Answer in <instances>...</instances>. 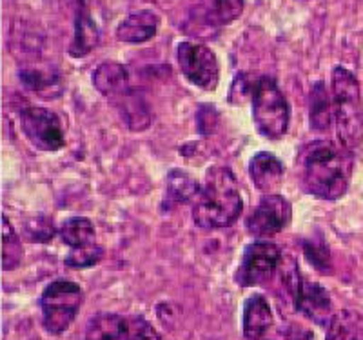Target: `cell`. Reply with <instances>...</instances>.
<instances>
[{"mask_svg": "<svg viewBox=\"0 0 363 340\" xmlns=\"http://www.w3.org/2000/svg\"><path fill=\"white\" fill-rule=\"evenodd\" d=\"M352 151L342 144L316 142L301 158V182L307 193L323 200L345 195L352 177Z\"/></svg>", "mask_w": 363, "mask_h": 340, "instance_id": "obj_1", "label": "cell"}, {"mask_svg": "<svg viewBox=\"0 0 363 340\" xmlns=\"http://www.w3.org/2000/svg\"><path fill=\"white\" fill-rule=\"evenodd\" d=\"M244 202L235 175L227 168H209L193 209L194 222L203 229L231 226L242 213Z\"/></svg>", "mask_w": 363, "mask_h": 340, "instance_id": "obj_2", "label": "cell"}, {"mask_svg": "<svg viewBox=\"0 0 363 340\" xmlns=\"http://www.w3.org/2000/svg\"><path fill=\"white\" fill-rule=\"evenodd\" d=\"M333 119L338 142L347 150H356L363 141V106L359 86L351 71L342 66L333 70Z\"/></svg>", "mask_w": 363, "mask_h": 340, "instance_id": "obj_3", "label": "cell"}, {"mask_svg": "<svg viewBox=\"0 0 363 340\" xmlns=\"http://www.w3.org/2000/svg\"><path fill=\"white\" fill-rule=\"evenodd\" d=\"M252 119L269 141H278L289 126V104L272 77H260L252 84Z\"/></svg>", "mask_w": 363, "mask_h": 340, "instance_id": "obj_4", "label": "cell"}, {"mask_svg": "<svg viewBox=\"0 0 363 340\" xmlns=\"http://www.w3.org/2000/svg\"><path fill=\"white\" fill-rule=\"evenodd\" d=\"M84 293L80 286L69 280H55L45 287L40 299L42 322L51 335L66 331L82 306Z\"/></svg>", "mask_w": 363, "mask_h": 340, "instance_id": "obj_5", "label": "cell"}, {"mask_svg": "<svg viewBox=\"0 0 363 340\" xmlns=\"http://www.w3.org/2000/svg\"><path fill=\"white\" fill-rule=\"evenodd\" d=\"M178 64L187 80L211 92L218 86L220 66L215 51L196 42H180L177 50Z\"/></svg>", "mask_w": 363, "mask_h": 340, "instance_id": "obj_6", "label": "cell"}, {"mask_svg": "<svg viewBox=\"0 0 363 340\" xmlns=\"http://www.w3.org/2000/svg\"><path fill=\"white\" fill-rule=\"evenodd\" d=\"M285 286L293 295L294 306L301 315H306L318 326H329L333 315H330V297L325 287L306 280L298 273L296 268L285 275Z\"/></svg>", "mask_w": 363, "mask_h": 340, "instance_id": "obj_7", "label": "cell"}, {"mask_svg": "<svg viewBox=\"0 0 363 340\" xmlns=\"http://www.w3.org/2000/svg\"><path fill=\"white\" fill-rule=\"evenodd\" d=\"M22 131L42 151H58L66 144L62 121L45 108H28L21 113Z\"/></svg>", "mask_w": 363, "mask_h": 340, "instance_id": "obj_8", "label": "cell"}, {"mask_svg": "<svg viewBox=\"0 0 363 340\" xmlns=\"http://www.w3.org/2000/svg\"><path fill=\"white\" fill-rule=\"evenodd\" d=\"M281 261L278 246L272 242H252L245 248L236 271V283L244 287L258 286L271 278Z\"/></svg>", "mask_w": 363, "mask_h": 340, "instance_id": "obj_9", "label": "cell"}, {"mask_svg": "<svg viewBox=\"0 0 363 340\" xmlns=\"http://www.w3.org/2000/svg\"><path fill=\"white\" fill-rule=\"evenodd\" d=\"M291 220V204L280 195H265L245 220L249 235L269 238L280 233Z\"/></svg>", "mask_w": 363, "mask_h": 340, "instance_id": "obj_10", "label": "cell"}, {"mask_svg": "<svg viewBox=\"0 0 363 340\" xmlns=\"http://www.w3.org/2000/svg\"><path fill=\"white\" fill-rule=\"evenodd\" d=\"M249 177L256 190L265 195H272L284 180V164L277 155L260 151L249 160Z\"/></svg>", "mask_w": 363, "mask_h": 340, "instance_id": "obj_11", "label": "cell"}, {"mask_svg": "<svg viewBox=\"0 0 363 340\" xmlns=\"http://www.w3.org/2000/svg\"><path fill=\"white\" fill-rule=\"evenodd\" d=\"M158 24H160V18H158L157 13H131L116 28V38L120 42H128V44H142V42L151 40L157 35Z\"/></svg>", "mask_w": 363, "mask_h": 340, "instance_id": "obj_12", "label": "cell"}, {"mask_svg": "<svg viewBox=\"0 0 363 340\" xmlns=\"http://www.w3.org/2000/svg\"><path fill=\"white\" fill-rule=\"evenodd\" d=\"M113 102H115L122 121L131 131H142L151 124V109H149L147 102L140 93H136L131 87L120 97H116Z\"/></svg>", "mask_w": 363, "mask_h": 340, "instance_id": "obj_13", "label": "cell"}, {"mask_svg": "<svg viewBox=\"0 0 363 340\" xmlns=\"http://www.w3.org/2000/svg\"><path fill=\"white\" fill-rule=\"evenodd\" d=\"M93 84L102 95L115 100L129 89V73L120 62H102L93 73Z\"/></svg>", "mask_w": 363, "mask_h": 340, "instance_id": "obj_14", "label": "cell"}, {"mask_svg": "<svg viewBox=\"0 0 363 340\" xmlns=\"http://www.w3.org/2000/svg\"><path fill=\"white\" fill-rule=\"evenodd\" d=\"M100 40L99 28L91 18L89 8L74 11V35L69 46V55L74 58H82L95 50Z\"/></svg>", "mask_w": 363, "mask_h": 340, "instance_id": "obj_15", "label": "cell"}, {"mask_svg": "<svg viewBox=\"0 0 363 340\" xmlns=\"http://www.w3.org/2000/svg\"><path fill=\"white\" fill-rule=\"evenodd\" d=\"M272 324V313L262 295L249 297L244 306V335L247 340H260Z\"/></svg>", "mask_w": 363, "mask_h": 340, "instance_id": "obj_16", "label": "cell"}, {"mask_svg": "<svg viewBox=\"0 0 363 340\" xmlns=\"http://www.w3.org/2000/svg\"><path fill=\"white\" fill-rule=\"evenodd\" d=\"M131 326L115 313H100L91 319L86 329V340H129Z\"/></svg>", "mask_w": 363, "mask_h": 340, "instance_id": "obj_17", "label": "cell"}, {"mask_svg": "<svg viewBox=\"0 0 363 340\" xmlns=\"http://www.w3.org/2000/svg\"><path fill=\"white\" fill-rule=\"evenodd\" d=\"M199 193L200 186L194 177H191L186 171L173 170L167 175V180H165L164 208H177L180 204H186L194 197H199Z\"/></svg>", "mask_w": 363, "mask_h": 340, "instance_id": "obj_18", "label": "cell"}, {"mask_svg": "<svg viewBox=\"0 0 363 340\" xmlns=\"http://www.w3.org/2000/svg\"><path fill=\"white\" fill-rule=\"evenodd\" d=\"M325 340H363V319L351 309L335 313L327 326Z\"/></svg>", "mask_w": 363, "mask_h": 340, "instance_id": "obj_19", "label": "cell"}, {"mask_svg": "<svg viewBox=\"0 0 363 340\" xmlns=\"http://www.w3.org/2000/svg\"><path fill=\"white\" fill-rule=\"evenodd\" d=\"M333 119V99L327 93V87L322 80H318L311 89L309 121L311 128L316 131H325Z\"/></svg>", "mask_w": 363, "mask_h": 340, "instance_id": "obj_20", "label": "cell"}, {"mask_svg": "<svg viewBox=\"0 0 363 340\" xmlns=\"http://www.w3.org/2000/svg\"><path fill=\"white\" fill-rule=\"evenodd\" d=\"M244 0H203L202 17L209 28L231 24L242 15Z\"/></svg>", "mask_w": 363, "mask_h": 340, "instance_id": "obj_21", "label": "cell"}, {"mask_svg": "<svg viewBox=\"0 0 363 340\" xmlns=\"http://www.w3.org/2000/svg\"><path fill=\"white\" fill-rule=\"evenodd\" d=\"M60 236H62V241L71 249L91 246L95 244V226H93V222L89 219L73 216V219H67L62 224Z\"/></svg>", "mask_w": 363, "mask_h": 340, "instance_id": "obj_22", "label": "cell"}, {"mask_svg": "<svg viewBox=\"0 0 363 340\" xmlns=\"http://www.w3.org/2000/svg\"><path fill=\"white\" fill-rule=\"evenodd\" d=\"M22 242L17 236L8 216L2 215V268L4 271L15 270L22 261Z\"/></svg>", "mask_w": 363, "mask_h": 340, "instance_id": "obj_23", "label": "cell"}, {"mask_svg": "<svg viewBox=\"0 0 363 340\" xmlns=\"http://www.w3.org/2000/svg\"><path fill=\"white\" fill-rule=\"evenodd\" d=\"M18 77L28 89L37 93L50 92L51 87L58 84V75L55 71H45L40 67H24L21 70Z\"/></svg>", "mask_w": 363, "mask_h": 340, "instance_id": "obj_24", "label": "cell"}, {"mask_svg": "<svg viewBox=\"0 0 363 340\" xmlns=\"http://www.w3.org/2000/svg\"><path fill=\"white\" fill-rule=\"evenodd\" d=\"M102 255L104 249L96 242L91 246H84V248H74L66 257V265H69V268H91L102 258Z\"/></svg>", "mask_w": 363, "mask_h": 340, "instance_id": "obj_25", "label": "cell"}, {"mask_svg": "<svg viewBox=\"0 0 363 340\" xmlns=\"http://www.w3.org/2000/svg\"><path fill=\"white\" fill-rule=\"evenodd\" d=\"M26 235L29 236V241L33 242H48L55 235L53 222L45 219V216L28 220L26 222Z\"/></svg>", "mask_w": 363, "mask_h": 340, "instance_id": "obj_26", "label": "cell"}, {"mask_svg": "<svg viewBox=\"0 0 363 340\" xmlns=\"http://www.w3.org/2000/svg\"><path fill=\"white\" fill-rule=\"evenodd\" d=\"M129 326H131V336H129V340H164L147 320L135 319L129 322Z\"/></svg>", "mask_w": 363, "mask_h": 340, "instance_id": "obj_27", "label": "cell"}, {"mask_svg": "<svg viewBox=\"0 0 363 340\" xmlns=\"http://www.w3.org/2000/svg\"><path fill=\"white\" fill-rule=\"evenodd\" d=\"M218 124V113L213 106H202L199 111V129L200 133H211Z\"/></svg>", "mask_w": 363, "mask_h": 340, "instance_id": "obj_28", "label": "cell"}, {"mask_svg": "<svg viewBox=\"0 0 363 340\" xmlns=\"http://www.w3.org/2000/svg\"><path fill=\"white\" fill-rule=\"evenodd\" d=\"M71 4L74 6V11H77V9L89 8V0H71Z\"/></svg>", "mask_w": 363, "mask_h": 340, "instance_id": "obj_29", "label": "cell"}]
</instances>
